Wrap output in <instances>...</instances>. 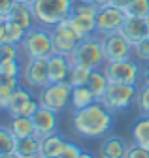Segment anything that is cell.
Masks as SVG:
<instances>
[{"label":"cell","mask_w":149,"mask_h":158,"mask_svg":"<svg viewBox=\"0 0 149 158\" xmlns=\"http://www.w3.org/2000/svg\"><path fill=\"white\" fill-rule=\"evenodd\" d=\"M115 113L102 102H95L72 113V128L83 139H102L113 130Z\"/></svg>","instance_id":"1"},{"label":"cell","mask_w":149,"mask_h":158,"mask_svg":"<svg viewBox=\"0 0 149 158\" xmlns=\"http://www.w3.org/2000/svg\"><path fill=\"white\" fill-rule=\"evenodd\" d=\"M36 25L53 28L62 21H68L74 10V0H36L32 4Z\"/></svg>","instance_id":"2"},{"label":"cell","mask_w":149,"mask_h":158,"mask_svg":"<svg viewBox=\"0 0 149 158\" xmlns=\"http://www.w3.org/2000/svg\"><path fill=\"white\" fill-rule=\"evenodd\" d=\"M68 58H70L72 64L85 66L89 70H102L106 64V55L102 49V38L98 34L83 38L79 42V45L76 47V51Z\"/></svg>","instance_id":"3"},{"label":"cell","mask_w":149,"mask_h":158,"mask_svg":"<svg viewBox=\"0 0 149 158\" xmlns=\"http://www.w3.org/2000/svg\"><path fill=\"white\" fill-rule=\"evenodd\" d=\"M19 47H21V55L25 56V60H28V58H49L55 53L53 40H51V28L36 25L32 30L27 32Z\"/></svg>","instance_id":"4"},{"label":"cell","mask_w":149,"mask_h":158,"mask_svg":"<svg viewBox=\"0 0 149 158\" xmlns=\"http://www.w3.org/2000/svg\"><path fill=\"white\" fill-rule=\"evenodd\" d=\"M138 100V85H125V83H109L106 94L102 96V104L117 113H125L132 106H136Z\"/></svg>","instance_id":"5"},{"label":"cell","mask_w":149,"mask_h":158,"mask_svg":"<svg viewBox=\"0 0 149 158\" xmlns=\"http://www.w3.org/2000/svg\"><path fill=\"white\" fill-rule=\"evenodd\" d=\"M102 70L109 79V83H125V85H138V87L142 85V62L136 58L106 62Z\"/></svg>","instance_id":"6"},{"label":"cell","mask_w":149,"mask_h":158,"mask_svg":"<svg viewBox=\"0 0 149 158\" xmlns=\"http://www.w3.org/2000/svg\"><path fill=\"white\" fill-rule=\"evenodd\" d=\"M36 100L42 107H47L55 113H61L70 106L72 100V85L68 81H61V83H49L44 89L38 90Z\"/></svg>","instance_id":"7"},{"label":"cell","mask_w":149,"mask_h":158,"mask_svg":"<svg viewBox=\"0 0 149 158\" xmlns=\"http://www.w3.org/2000/svg\"><path fill=\"white\" fill-rule=\"evenodd\" d=\"M21 83L30 90H40L49 85L47 58H28L21 70Z\"/></svg>","instance_id":"8"},{"label":"cell","mask_w":149,"mask_h":158,"mask_svg":"<svg viewBox=\"0 0 149 158\" xmlns=\"http://www.w3.org/2000/svg\"><path fill=\"white\" fill-rule=\"evenodd\" d=\"M102 38V49L106 55V62H115V60H126V58H134V45L121 34H106Z\"/></svg>","instance_id":"9"},{"label":"cell","mask_w":149,"mask_h":158,"mask_svg":"<svg viewBox=\"0 0 149 158\" xmlns=\"http://www.w3.org/2000/svg\"><path fill=\"white\" fill-rule=\"evenodd\" d=\"M51 40H53V51L64 56H70L81 42L79 34L70 27L68 21H62L51 28Z\"/></svg>","instance_id":"10"},{"label":"cell","mask_w":149,"mask_h":158,"mask_svg":"<svg viewBox=\"0 0 149 158\" xmlns=\"http://www.w3.org/2000/svg\"><path fill=\"white\" fill-rule=\"evenodd\" d=\"M38 107H40V104H38V100L32 98L30 89H27L25 85H19L13 90V94L10 98V104H8V107L4 111L10 117H21V115L32 117L36 111H38Z\"/></svg>","instance_id":"11"},{"label":"cell","mask_w":149,"mask_h":158,"mask_svg":"<svg viewBox=\"0 0 149 158\" xmlns=\"http://www.w3.org/2000/svg\"><path fill=\"white\" fill-rule=\"evenodd\" d=\"M125 19H126L125 10H119V8L109 6V4L100 6L96 11V34L106 36V34L119 32Z\"/></svg>","instance_id":"12"},{"label":"cell","mask_w":149,"mask_h":158,"mask_svg":"<svg viewBox=\"0 0 149 158\" xmlns=\"http://www.w3.org/2000/svg\"><path fill=\"white\" fill-rule=\"evenodd\" d=\"M59 113H55L47 107H38L32 115V123H34V128H36V137L38 139H45V137L53 135L59 132Z\"/></svg>","instance_id":"13"},{"label":"cell","mask_w":149,"mask_h":158,"mask_svg":"<svg viewBox=\"0 0 149 158\" xmlns=\"http://www.w3.org/2000/svg\"><path fill=\"white\" fill-rule=\"evenodd\" d=\"M70 27L79 34V38H89L96 34V13H89V11H78L72 10V15L68 17Z\"/></svg>","instance_id":"14"},{"label":"cell","mask_w":149,"mask_h":158,"mask_svg":"<svg viewBox=\"0 0 149 158\" xmlns=\"http://www.w3.org/2000/svg\"><path fill=\"white\" fill-rule=\"evenodd\" d=\"M10 21L17 23L21 28H25L27 32L32 30L36 27V17H34V10H32V4L28 2H23V0H17L13 4V8L10 10V13L6 15Z\"/></svg>","instance_id":"15"},{"label":"cell","mask_w":149,"mask_h":158,"mask_svg":"<svg viewBox=\"0 0 149 158\" xmlns=\"http://www.w3.org/2000/svg\"><path fill=\"white\" fill-rule=\"evenodd\" d=\"M70 70H72V62H70V58H68V56L53 53V55L47 58L49 83H61V81H68Z\"/></svg>","instance_id":"16"},{"label":"cell","mask_w":149,"mask_h":158,"mask_svg":"<svg viewBox=\"0 0 149 158\" xmlns=\"http://www.w3.org/2000/svg\"><path fill=\"white\" fill-rule=\"evenodd\" d=\"M130 143H126L121 135H106L102 137L98 154L100 158H125L128 152Z\"/></svg>","instance_id":"17"},{"label":"cell","mask_w":149,"mask_h":158,"mask_svg":"<svg viewBox=\"0 0 149 158\" xmlns=\"http://www.w3.org/2000/svg\"><path fill=\"white\" fill-rule=\"evenodd\" d=\"M119 32H121L132 45H136L138 42H142L143 38L149 36L145 19H142V17H128V15H126V19H125V23H123V27H121Z\"/></svg>","instance_id":"18"},{"label":"cell","mask_w":149,"mask_h":158,"mask_svg":"<svg viewBox=\"0 0 149 158\" xmlns=\"http://www.w3.org/2000/svg\"><path fill=\"white\" fill-rule=\"evenodd\" d=\"M27 30L21 28L17 23L10 21L8 17H0V44H17L23 42Z\"/></svg>","instance_id":"19"},{"label":"cell","mask_w":149,"mask_h":158,"mask_svg":"<svg viewBox=\"0 0 149 158\" xmlns=\"http://www.w3.org/2000/svg\"><path fill=\"white\" fill-rule=\"evenodd\" d=\"M68 137L62 135V134H53L49 137H45V139H40V156H53V158H57L64 147L68 145Z\"/></svg>","instance_id":"20"},{"label":"cell","mask_w":149,"mask_h":158,"mask_svg":"<svg viewBox=\"0 0 149 158\" xmlns=\"http://www.w3.org/2000/svg\"><path fill=\"white\" fill-rule=\"evenodd\" d=\"M10 128V132L13 134L15 139H25V137H30V135H36V128H34V123H32V117H11L10 124H6Z\"/></svg>","instance_id":"21"},{"label":"cell","mask_w":149,"mask_h":158,"mask_svg":"<svg viewBox=\"0 0 149 158\" xmlns=\"http://www.w3.org/2000/svg\"><path fill=\"white\" fill-rule=\"evenodd\" d=\"M130 137H132V143L149 149V115H140L134 121Z\"/></svg>","instance_id":"22"},{"label":"cell","mask_w":149,"mask_h":158,"mask_svg":"<svg viewBox=\"0 0 149 158\" xmlns=\"http://www.w3.org/2000/svg\"><path fill=\"white\" fill-rule=\"evenodd\" d=\"M13 152L17 158H38L40 156V139L36 135L25 137V139H17Z\"/></svg>","instance_id":"23"},{"label":"cell","mask_w":149,"mask_h":158,"mask_svg":"<svg viewBox=\"0 0 149 158\" xmlns=\"http://www.w3.org/2000/svg\"><path fill=\"white\" fill-rule=\"evenodd\" d=\"M96 98L95 94L91 92V89L87 85H81V87H72V100H70V107L72 111H78V109H83L91 104H95Z\"/></svg>","instance_id":"24"},{"label":"cell","mask_w":149,"mask_h":158,"mask_svg":"<svg viewBox=\"0 0 149 158\" xmlns=\"http://www.w3.org/2000/svg\"><path fill=\"white\" fill-rule=\"evenodd\" d=\"M87 87L91 89L92 94H95L96 102H100V100H102V96H104L106 90H108V87H109V79L106 77L104 70H92V73H91V77H89Z\"/></svg>","instance_id":"25"},{"label":"cell","mask_w":149,"mask_h":158,"mask_svg":"<svg viewBox=\"0 0 149 158\" xmlns=\"http://www.w3.org/2000/svg\"><path fill=\"white\" fill-rule=\"evenodd\" d=\"M92 70L85 68V66H78V64H72V70H70V75H68V83L72 87H81V85H87L89 83V77H91Z\"/></svg>","instance_id":"26"},{"label":"cell","mask_w":149,"mask_h":158,"mask_svg":"<svg viewBox=\"0 0 149 158\" xmlns=\"http://www.w3.org/2000/svg\"><path fill=\"white\" fill-rule=\"evenodd\" d=\"M23 64L19 58H0V75L4 77H21Z\"/></svg>","instance_id":"27"},{"label":"cell","mask_w":149,"mask_h":158,"mask_svg":"<svg viewBox=\"0 0 149 158\" xmlns=\"http://www.w3.org/2000/svg\"><path fill=\"white\" fill-rule=\"evenodd\" d=\"M125 13L128 17H142V19H145L149 15V0H130V4L125 8Z\"/></svg>","instance_id":"28"},{"label":"cell","mask_w":149,"mask_h":158,"mask_svg":"<svg viewBox=\"0 0 149 158\" xmlns=\"http://www.w3.org/2000/svg\"><path fill=\"white\" fill-rule=\"evenodd\" d=\"M15 143H17V139L10 132V128L8 126L0 128V152H13L15 151Z\"/></svg>","instance_id":"29"},{"label":"cell","mask_w":149,"mask_h":158,"mask_svg":"<svg viewBox=\"0 0 149 158\" xmlns=\"http://www.w3.org/2000/svg\"><path fill=\"white\" fill-rule=\"evenodd\" d=\"M136 107L140 109L142 115H149V85H140L138 87V100Z\"/></svg>","instance_id":"30"},{"label":"cell","mask_w":149,"mask_h":158,"mask_svg":"<svg viewBox=\"0 0 149 158\" xmlns=\"http://www.w3.org/2000/svg\"><path fill=\"white\" fill-rule=\"evenodd\" d=\"M134 58H136V60H140L142 64L149 62V36L143 38L142 42H138L134 45Z\"/></svg>","instance_id":"31"},{"label":"cell","mask_w":149,"mask_h":158,"mask_svg":"<svg viewBox=\"0 0 149 158\" xmlns=\"http://www.w3.org/2000/svg\"><path fill=\"white\" fill-rule=\"evenodd\" d=\"M0 58H19L21 47L17 44H0Z\"/></svg>","instance_id":"32"},{"label":"cell","mask_w":149,"mask_h":158,"mask_svg":"<svg viewBox=\"0 0 149 158\" xmlns=\"http://www.w3.org/2000/svg\"><path fill=\"white\" fill-rule=\"evenodd\" d=\"M83 152V149L76 143V141H68V145L64 147V151L57 156V158H79Z\"/></svg>","instance_id":"33"},{"label":"cell","mask_w":149,"mask_h":158,"mask_svg":"<svg viewBox=\"0 0 149 158\" xmlns=\"http://www.w3.org/2000/svg\"><path fill=\"white\" fill-rule=\"evenodd\" d=\"M125 158H149V149H145L142 145H136V143H130L128 152H126Z\"/></svg>","instance_id":"34"},{"label":"cell","mask_w":149,"mask_h":158,"mask_svg":"<svg viewBox=\"0 0 149 158\" xmlns=\"http://www.w3.org/2000/svg\"><path fill=\"white\" fill-rule=\"evenodd\" d=\"M17 0H0V17H6Z\"/></svg>","instance_id":"35"},{"label":"cell","mask_w":149,"mask_h":158,"mask_svg":"<svg viewBox=\"0 0 149 158\" xmlns=\"http://www.w3.org/2000/svg\"><path fill=\"white\" fill-rule=\"evenodd\" d=\"M142 83L149 85V62L142 64Z\"/></svg>","instance_id":"36"},{"label":"cell","mask_w":149,"mask_h":158,"mask_svg":"<svg viewBox=\"0 0 149 158\" xmlns=\"http://www.w3.org/2000/svg\"><path fill=\"white\" fill-rule=\"evenodd\" d=\"M108 4H109V6H115V8H119V10H125V8L130 4V0H109Z\"/></svg>","instance_id":"37"},{"label":"cell","mask_w":149,"mask_h":158,"mask_svg":"<svg viewBox=\"0 0 149 158\" xmlns=\"http://www.w3.org/2000/svg\"><path fill=\"white\" fill-rule=\"evenodd\" d=\"M87 2H91V4H95V6H106L108 2H109V0H87Z\"/></svg>","instance_id":"38"},{"label":"cell","mask_w":149,"mask_h":158,"mask_svg":"<svg viewBox=\"0 0 149 158\" xmlns=\"http://www.w3.org/2000/svg\"><path fill=\"white\" fill-rule=\"evenodd\" d=\"M79 158H96V156H95V154H92V152H91V151H83V152H81V156H79Z\"/></svg>","instance_id":"39"},{"label":"cell","mask_w":149,"mask_h":158,"mask_svg":"<svg viewBox=\"0 0 149 158\" xmlns=\"http://www.w3.org/2000/svg\"><path fill=\"white\" fill-rule=\"evenodd\" d=\"M0 158H17L15 152H0Z\"/></svg>","instance_id":"40"},{"label":"cell","mask_w":149,"mask_h":158,"mask_svg":"<svg viewBox=\"0 0 149 158\" xmlns=\"http://www.w3.org/2000/svg\"><path fill=\"white\" fill-rule=\"evenodd\" d=\"M145 25H147V32H149V15L145 17Z\"/></svg>","instance_id":"41"},{"label":"cell","mask_w":149,"mask_h":158,"mask_svg":"<svg viewBox=\"0 0 149 158\" xmlns=\"http://www.w3.org/2000/svg\"><path fill=\"white\" fill-rule=\"evenodd\" d=\"M23 2H28V4H34V2H36V0H23Z\"/></svg>","instance_id":"42"},{"label":"cell","mask_w":149,"mask_h":158,"mask_svg":"<svg viewBox=\"0 0 149 158\" xmlns=\"http://www.w3.org/2000/svg\"><path fill=\"white\" fill-rule=\"evenodd\" d=\"M38 158H53V156H38Z\"/></svg>","instance_id":"43"}]
</instances>
